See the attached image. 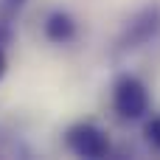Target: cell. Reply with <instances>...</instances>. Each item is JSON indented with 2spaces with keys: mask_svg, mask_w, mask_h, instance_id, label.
Here are the masks:
<instances>
[{
  "mask_svg": "<svg viewBox=\"0 0 160 160\" xmlns=\"http://www.w3.org/2000/svg\"><path fill=\"white\" fill-rule=\"evenodd\" d=\"M110 104L115 110L118 118L124 121H143L152 110V96L143 79H138L135 73H121L112 82L110 90Z\"/></svg>",
  "mask_w": 160,
  "mask_h": 160,
  "instance_id": "1",
  "label": "cell"
},
{
  "mask_svg": "<svg viewBox=\"0 0 160 160\" xmlns=\"http://www.w3.org/2000/svg\"><path fill=\"white\" fill-rule=\"evenodd\" d=\"M65 146L76 158H87V160H101L112 152L107 129H101L93 121H76V124H70L65 129Z\"/></svg>",
  "mask_w": 160,
  "mask_h": 160,
  "instance_id": "2",
  "label": "cell"
},
{
  "mask_svg": "<svg viewBox=\"0 0 160 160\" xmlns=\"http://www.w3.org/2000/svg\"><path fill=\"white\" fill-rule=\"evenodd\" d=\"M160 34V8L158 6H149L143 8L127 28V48H138V45H146L149 39H155Z\"/></svg>",
  "mask_w": 160,
  "mask_h": 160,
  "instance_id": "3",
  "label": "cell"
},
{
  "mask_svg": "<svg viewBox=\"0 0 160 160\" xmlns=\"http://www.w3.org/2000/svg\"><path fill=\"white\" fill-rule=\"evenodd\" d=\"M42 34H45V39L53 42V45H68V42L76 39V34H79V22H76L68 11L56 8V11H51V14L45 17V22H42Z\"/></svg>",
  "mask_w": 160,
  "mask_h": 160,
  "instance_id": "4",
  "label": "cell"
},
{
  "mask_svg": "<svg viewBox=\"0 0 160 160\" xmlns=\"http://www.w3.org/2000/svg\"><path fill=\"white\" fill-rule=\"evenodd\" d=\"M143 138L155 152H160V115H146L143 118Z\"/></svg>",
  "mask_w": 160,
  "mask_h": 160,
  "instance_id": "5",
  "label": "cell"
},
{
  "mask_svg": "<svg viewBox=\"0 0 160 160\" xmlns=\"http://www.w3.org/2000/svg\"><path fill=\"white\" fill-rule=\"evenodd\" d=\"M6 70H8V56H6V51H3V45H0V82H3Z\"/></svg>",
  "mask_w": 160,
  "mask_h": 160,
  "instance_id": "6",
  "label": "cell"
}]
</instances>
